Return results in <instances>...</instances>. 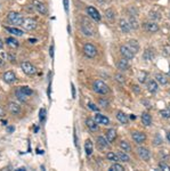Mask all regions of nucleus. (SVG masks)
Listing matches in <instances>:
<instances>
[{
    "label": "nucleus",
    "mask_w": 170,
    "mask_h": 171,
    "mask_svg": "<svg viewBox=\"0 0 170 171\" xmlns=\"http://www.w3.org/2000/svg\"><path fill=\"white\" fill-rule=\"evenodd\" d=\"M22 25H23V27H24L25 30L32 31V30H34L37 27V21L33 20V18H31V17H27V18H24Z\"/></svg>",
    "instance_id": "obj_6"
},
{
    "label": "nucleus",
    "mask_w": 170,
    "mask_h": 171,
    "mask_svg": "<svg viewBox=\"0 0 170 171\" xmlns=\"http://www.w3.org/2000/svg\"><path fill=\"white\" fill-rule=\"evenodd\" d=\"M63 5H64V9H65V11H69V0H63Z\"/></svg>",
    "instance_id": "obj_46"
},
{
    "label": "nucleus",
    "mask_w": 170,
    "mask_h": 171,
    "mask_svg": "<svg viewBox=\"0 0 170 171\" xmlns=\"http://www.w3.org/2000/svg\"><path fill=\"white\" fill-rule=\"evenodd\" d=\"M146 78H147V73L142 71V72L139 73V75H138V81H139L140 83H144L146 81Z\"/></svg>",
    "instance_id": "obj_39"
},
{
    "label": "nucleus",
    "mask_w": 170,
    "mask_h": 171,
    "mask_svg": "<svg viewBox=\"0 0 170 171\" xmlns=\"http://www.w3.org/2000/svg\"><path fill=\"white\" fill-rule=\"evenodd\" d=\"M93 151H94V145H93V143H91V140L90 139H87L85 143V152L87 155H91V153H93Z\"/></svg>",
    "instance_id": "obj_20"
},
{
    "label": "nucleus",
    "mask_w": 170,
    "mask_h": 171,
    "mask_svg": "<svg viewBox=\"0 0 170 171\" xmlns=\"http://www.w3.org/2000/svg\"><path fill=\"white\" fill-rule=\"evenodd\" d=\"M167 139H168V141L170 143V132H167Z\"/></svg>",
    "instance_id": "obj_55"
},
{
    "label": "nucleus",
    "mask_w": 170,
    "mask_h": 171,
    "mask_svg": "<svg viewBox=\"0 0 170 171\" xmlns=\"http://www.w3.org/2000/svg\"><path fill=\"white\" fill-rule=\"evenodd\" d=\"M4 115H5V111H4V108L0 106V118H1V116H4Z\"/></svg>",
    "instance_id": "obj_51"
},
{
    "label": "nucleus",
    "mask_w": 170,
    "mask_h": 171,
    "mask_svg": "<svg viewBox=\"0 0 170 171\" xmlns=\"http://www.w3.org/2000/svg\"><path fill=\"white\" fill-rule=\"evenodd\" d=\"M15 95H16V97H17L18 101H21V102H26V97H27V96H26L25 94H23L20 88L15 91Z\"/></svg>",
    "instance_id": "obj_31"
},
{
    "label": "nucleus",
    "mask_w": 170,
    "mask_h": 171,
    "mask_svg": "<svg viewBox=\"0 0 170 171\" xmlns=\"http://www.w3.org/2000/svg\"><path fill=\"white\" fill-rule=\"evenodd\" d=\"M20 89H21V91H22L23 94H25L26 96H31V95L33 94L32 89L29 88V87H26V86H24V87H20Z\"/></svg>",
    "instance_id": "obj_35"
},
{
    "label": "nucleus",
    "mask_w": 170,
    "mask_h": 171,
    "mask_svg": "<svg viewBox=\"0 0 170 171\" xmlns=\"http://www.w3.org/2000/svg\"><path fill=\"white\" fill-rule=\"evenodd\" d=\"M5 29H6L8 32L13 33L14 35H23V34H24V32H23L22 30H20V29H16V27H8V26H6Z\"/></svg>",
    "instance_id": "obj_29"
},
{
    "label": "nucleus",
    "mask_w": 170,
    "mask_h": 171,
    "mask_svg": "<svg viewBox=\"0 0 170 171\" xmlns=\"http://www.w3.org/2000/svg\"><path fill=\"white\" fill-rule=\"evenodd\" d=\"M6 45L8 46L9 48H12V49H15V48H17V47L20 46V42H18L15 38L9 37V38H7V39H6Z\"/></svg>",
    "instance_id": "obj_16"
},
{
    "label": "nucleus",
    "mask_w": 170,
    "mask_h": 171,
    "mask_svg": "<svg viewBox=\"0 0 170 171\" xmlns=\"http://www.w3.org/2000/svg\"><path fill=\"white\" fill-rule=\"evenodd\" d=\"M115 80H117L119 83H124L126 78H124L122 74H120V73H119V74H117V75H115Z\"/></svg>",
    "instance_id": "obj_40"
},
{
    "label": "nucleus",
    "mask_w": 170,
    "mask_h": 171,
    "mask_svg": "<svg viewBox=\"0 0 170 171\" xmlns=\"http://www.w3.org/2000/svg\"><path fill=\"white\" fill-rule=\"evenodd\" d=\"M2 47H4V41H2V39L0 38V49H1Z\"/></svg>",
    "instance_id": "obj_54"
},
{
    "label": "nucleus",
    "mask_w": 170,
    "mask_h": 171,
    "mask_svg": "<svg viewBox=\"0 0 170 171\" xmlns=\"http://www.w3.org/2000/svg\"><path fill=\"white\" fill-rule=\"evenodd\" d=\"M128 47L134 51L135 54L138 51V49H139V45H138V42L136 41V40H129V42H128Z\"/></svg>",
    "instance_id": "obj_28"
},
{
    "label": "nucleus",
    "mask_w": 170,
    "mask_h": 171,
    "mask_svg": "<svg viewBox=\"0 0 170 171\" xmlns=\"http://www.w3.org/2000/svg\"><path fill=\"white\" fill-rule=\"evenodd\" d=\"M119 26H120V29H121L124 33H128V32H130V30H131L129 23L127 22L126 20H122V18L120 20V22H119Z\"/></svg>",
    "instance_id": "obj_18"
},
{
    "label": "nucleus",
    "mask_w": 170,
    "mask_h": 171,
    "mask_svg": "<svg viewBox=\"0 0 170 171\" xmlns=\"http://www.w3.org/2000/svg\"><path fill=\"white\" fill-rule=\"evenodd\" d=\"M87 13H88V15H89L93 20H95L96 22L100 21V15H99V13H98V11L95 8V7L89 6V7L87 8Z\"/></svg>",
    "instance_id": "obj_11"
},
{
    "label": "nucleus",
    "mask_w": 170,
    "mask_h": 171,
    "mask_svg": "<svg viewBox=\"0 0 170 171\" xmlns=\"http://www.w3.org/2000/svg\"><path fill=\"white\" fill-rule=\"evenodd\" d=\"M95 121L99 123V125H107L110 123V120L105 116V115H102V114L97 113L95 115Z\"/></svg>",
    "instance_id": "obj_14"
},
{
    "label": "nucleus",
    "mask_w": 170,
    "mask_h": 171,
    "mask_svg": "<svg viewBox=\"0 0 170 171\" xmlns=\"http://www.w3.org/2000/svg\"><path fill=\"white\" fill-rule=\"evenodd\" d=\"M137 153L140 156V159H143L144 161H147V160H150V158H151L150 151L145 147H138L137 148Z\"/></svg>",
    "instance_id": "obj_12"
},
{
    "label": "nucleus",
    "mask_w": 170,
    "mask_h": 171,
    "mask_svg": "<svg viewBox=\"0 0 170 171\" xmlns=\"http://www.w3.org/2000/svg\"><path fill=\"white\" fill-rule=\"evenodd\" d=\"M7 21L11 23V24H15V25H22L23 24V16L20 14V13H16V11H11L8 13L7 15Z\"/></svg>",
    "instance_id": "obj_2"
},
{
    "label": "nucleus",
    "mask_w": 170,
    "mask_h": 171,
    "mask_svg": "<svg viewBox=\"0 0 170 171\" xmlns=\"http://www.w3.org/2000/svg\"><path fill=\"white\" fill-rule=\"evenodd\" d=\"M88 107H89L91 111H95V112H98V110H99L94 103H88Z\"/></svg>",
    "instance_id": "obj_43"
},
{
    "label": "nucleus",
    "mask_w": 170,
    "mask_h": 171,
    "mask_svg": "<svg viewBox=\"0 0 170 171\" xmlns=\"http://www.w3.org/2000/svg\"><path fill=\"white\" fill-rule=\"evenodd\" d=\"M106 158H107L110 161H119L118 155H117L115 153H113V152H109V153H107V155H106Z\"/></svg>",
    "instance_id": "obj_38"
},
{
    "label": "nucleus",
    "mask_w": 170,
    "mask_h": 171,
    "mask_svg": "<svg viewBox=\"0 0 170 171\" xmlns=\"http://www.w3.org/2000/svg\"><path fill=\"white\" fill-rule=\"evenodd\" d=\"M7 108H8V111L11 112L12 114H15V115H17V114L21 113V111H22V107L17 104V103L15 102H11L8 103V106H7Z\"/></svg>",
    "instance_id": "obj_9"
},
{
    "label": "nucleus",
    "mask_w": 170,
    "mask_h": 171,
    "mask_svg": "<svg viewBox=\"0 0 170 171\" xmlns=\"http://www.w3.org/2000/svg\"><path fill=\"white\" fill-rule=\"evenodd\" d=\"M71 88H72V98H75V88L73 83H71Z\"/></svg>",
    "instance_id": "obj_49"
},
{
    "label": "nucleus",
    "mask_w": 170,
    "mask_h": 171,
    "mask_svg": "<svg viewBox=\"0 0 170 171\" xmlns=\"http://www.w3.org/2000/svg\"><path fill=\"white\" fill-rule=\"evenodd\" d=\"M84 53L87 57L89 58H94L97 55V49L95 48V46H93L91 44H86L84 46Z\"/></svg>",
    "instance_id": "obj_4"
},
{
    "label": "nucleus",
    "mask_w": 170,
    "mask_h": 171,
    "mask_svg": "<svg viewBox=\"0 0 170 171\" xmlns=\"http://www.w3.org/2000/svg\"><path fill=\"white\" fill-rule=\"evenodd\" d=\"M86 125L89 128V130L93 131V132H95V131H97L98 130L97 122H96L95 120H93V119H87V120H86Z\"/></svg>",
    "instance_id": "obj_15"
},
{
    "label": "nucleus",
    "mask_w": 170,
    "mask_h": 171,
    "mask_svg": "<svg viewBox=\"0 0 170 171\" xmlns=\"http://www.w3.org/2000/svg\"><path fill=\"white\" fill-rule=\"evenodd\" d=\"M29 42H30V44H36L37 39H29Z\"/></svg>",
    "instance_id": "obj_52"
},
{
    "label": "nucleus",
    "mask_w": 170,
    "mask_h": 171,
    "mask_svg": "<svg viewBox=\"0 0 170 171\" xmlns=\"http://www.w3.org/2000/svg\"><path fill=\"white\" fill-rule=\"evenodd\" d=\"M158 83L154 81V80H151L148 83H147V89L150 92H152V94H154V92H157L158 91Z\"/></svg>",
    "instance_id": "obj_22"
},
{
    "label": "nucleus",
    "mask_w": 170,
    "mask_h": 171,
    "mask_svg": "<svg viewBox=\"0 0 170 171\" xmlns=\"http://www.w3.org/2000/svg\"><path fill=\"white\" fill-rule=\"evenodd\" d=\"M133 139L137 144H142L146 140V135L144 132H139V131H135L133 134Z\"/></svg>",
    "instance_id": "obj_13"
},
{
    "label": "nucleus",
    "mask_w": 170,
    "mask_h": 171,
    "mask_svg": "<svg viewBox=\"0 0 170 171\" xmlns=\"http://www.w3.org/2000/svg\"><path fill=\"white\" fill-rule=\"evenodd\" d=\"M128 23H129L130 27H131V29H134V30H137V29H138V26H139V25H138V21L136 20V17L133 16V15H130V16H129V22Z\"/></svg>",
    "instance_id": "obj_27"
},
{
    "label": "nucleus",
    "mask_w": 170,
    "mask_h": 171,
    "mask_svg": "<svg viewBox=\"0 0 170 171\" xmlns=\"http://www.w3.org/2000/svg\"><path fill=\"white\" fill-rule=\"evenodd\" d=\"M46 115H47V112H46L45 108H41V110L39 111V120H40V122H45Z\"/></svg>",
    "instance_id": "obj_34"
},
{
    "label": "nucleus",
    "mask_w": 170,
    "mask_h": 171,
    "mask_svg": "<svg viewBox=\"0 0 170 171\" xmlns=\"http://www.w3.org/2000/svg\"><path fill=\"white\" fill-rule=\"evenodd\" d=\"M130 119H131V120H135V119H136V116H135V115H133V114H131V115H130Z\"/></svg>",
    "instance_id": "obj_57"
},
{
    "label": "nucleus",
    "mask_w": 170,
    "mask_h": 171,
    "mask_svg": "<svg viewBox=\"0 0 170 171\" xmlns=\"http://www.w3.org/2000/svg\"><path fill=\"white\" fill-rule=\"evenodd\" d=\"M160 114H161L164 119H169L170 118V111H168V110H162V111H160Z\"/></svg>",
    "instance_id": "obj_42"
},
{
    "label": "nucleus",
    "mask_w": 170,
    "mask_h": 171,
    "mask_svg": "<svg viewBox=\"0 0 170 171\" xmlns=\"http://www.w3.org/2000/svg\"><path fill=\"white\" fill-rule=\"evenodd\" d=\"M97 143H98V146L100 148H107L109 147V143L107 140L104 138L103 136H99L97 138Z\"/></svg>",
    "instance_id": "obj_25"
},
{
    "label": "nucleus",
    "mask_w": 170,
    "mask_h": 171,
    "mask_svg": "<svg viewBox=\"0 0 170 171\" xmlns=\"http://www.w3.org/2000/svg\"><path fill=\"white\" fill-rule=\"evenodd\" d=\"M117 119L119 120V122H121L123 125H126L127 122H128V118H127V115L121 112V111H119L118 113H117Z\"/></svg>",
    "instance_id": "obj_26"
},
{
    "label": "nucleus",
    "mask_w": 170,
    "mask_h": 171,
    "mask_svg": "<svg viewBox=\"0 0 170 171\" xmlns=\"http://www.w3.org/2000/svg\"><path fill=\"white\" fill-rule=\"evenodd\" d=\"M2 79H4V81H5L6 83L12 84V83H14V82L16 81V75H15V73H14L13 71H7V72L4 73Z\"/></svg>",
    "instance_id": "obj_8"
},
{
    "label": "nucleus",
    "mask_w": 170,
    "mask_h": 171,
    "mask_svg": "<svg viewBox=\"0 0 170 171\" xmlns=\"http://www.w3.org/2000/svg\"><path fill=\"white\" fill-rule=\"evenodd\" d=\"M144 59L146 62H151L154 59V51L152 49H146L144 51Z\"/></svg>",
    "instance_id": "obj_23"
},
{
    "label": "nucleus",
    "mask_w": 170,
    "mask_h": 171,
    "mask_svg": "<svg viewBox=\"0 0 170 171\" xmlns=\"http://www.w3.org/2000/svg\"><path fill=\"white\" fill-rule=\"evenodd\" d=\"M105 16H106V18H107V20H110V21H113V20H114V17H115L113 9H111V8L107 9V11H105Z\"/></svg>",
    "instance_id": "obj_33"
},
{
    "label": "nucleus",
    "mask_w": 170,
    "mask_h": 171,
    "mask_svg": "<svg viewBox=\"0 0 170 171\" xmlns=\"http://www.w3.org/2000/svg\"><path fill=\"white\" fill-rule=\"evenodd\" d=\"M164 55H170V46H164Z\"/></svg>",
    "instance_id": "obj_47"
},
{
    "label": "nucleus",
    "mask_w": 170,
    "mask_h": 171,
    "mask_svg": "<svg viewBox=\"0 0 170 171\" xmlns=\"http://www.w3.org/2000/svg\"><path fill=\"white\" fill-rule=\"evenodd\" d=\"M8 131H14V128H12V127H11V128H8Z\"/></svg>",
    "instance_id": "obj_58"
},
{
    "label": "nucleus",
    "mask_w": 170,
    "mask_h": 171,
    "mask_svg": "<svg viewBox=\"0 0 170 171\" xmlns=\"http://www.w3.org/2000/svg\"><path fill=\"white\" fill-rule=\"evenodd\" d=\"M154 144H155V145H160V144H162V140H161V138H160V136H159V135H157V136H155V139H154Z\"/></svg>",
    "instance_id": "obj_45"
},
{
    "label": "nucleus",
    "mask_w": 170,
    "mask_h": 171,
    "mask_svg": "<svg viewBox=\"0 0 170 171\" xmlns=\"http://www.w3.org/2000/svg\"><path fill=\"white\" fill-rule=\"evenodd\" d=\"M94 88V91L95 92H97L99 95H106L107 92L110 91V88L109 86L104 82V81H102V80H96L95 82H94V86H93Z\"/></svg>",
    "instance_id": "obj_1"
},
{
    "label": "nucleus",
    "mask_w": 170,
    "mask_h": 171,
    "mask_svg": "<svg viewBox=\"0 0 170 171\" xmlns=\"http://www.w3.org/2000/svg\"><path fill=\"white\" fill-rule=\"evenodd\" d=\"M148 16H150L151 20H154V21H158V20L161 18V15H160L159 13H155V11H151V13L148 14Z\"/></svg>",
    "instance_id": "obj_37"
},
{
    "label": "nucleus",
    "mask_w": 170,
    "mask_h": 171,
    "mask_svg": "<svg viewBox=\"0 0 170 171\" xmlns=\"http://www.w3.org/2000/svg\"><path fill=\"white\" fill-rule=\"evenodd\" d=\"M99 105H100L102 107H107V106H109V102H107L106 99H104V98H100V99H99Z\"/></svg>",
    "instance_id": "obj_44"
},
{
    "label": "nucleus",
    "mask_w": 170,
    "mask_h": 171,
    "mask_svg": "<svg viewBox=\"0 0 170 171\" xmlns=\"http://www.w3.org/2000/svg\"><path fill=\"white\" fill-rule=\"evenodd\" d=\"M50 56H51V58L54 57V45H51V47H50Z\"/></svg>",
    "instance_id": "obj_50"
},
{
    "label": "nucleus",
    "mask_w": 170,
    "mask_h": 171,
    "mask_svg": "<svg viewBox=\"0 0 170 171\" xmlns=\"http://www.w3.org/2000/svg\"><path fill=\"white\" fill-rule=\"evenodd\" d=\"M123 167L120 165V164H118V163H114V164H112L111 167H110V171H123Z\"/></svg>",
    "instance_id": "obj_36"
},
{
    "label": "nucleus",
    "mask_w": 170,
    "mask_h": 171,
    "mask_svg": "<svg viewBox=\"0 0 170 171\" xmlns=\"http://www.w3.org/2000/svg\"><path fill=\"white\" fill-rule=\"evenodd\" d=\"M120 147H121L122 151H124V152H130V149H131L129 143L126 141V140H121V141H120Z\"/></svg>",
    "instance_id": "obj_32"
},
{
    "label": "nucleus",
    "mask_w": 170,
    "mask_h": 171,
    "mask_svg": "<svg viewBox=\"0 0 170 171\" xmlns=\"http://www.w3.org/2000/svg\"><path fill=\"white\" fill-rule=\"evenodd\" d=\"M159 168L161 169V170L163 171H170V167L168 164H166L164 162H162V163H160V165H159Z\"/></svg>",
    "instance_id": "obj_41"
},
{
    "label": "nucleus",
    "mask_w": 170,
    "mask_h": 171,
    "mask_svg": "<svg viewBox=\"0 0 170 171\" xmlns=\"http://www.w3.org/2000/svg\"><path fill=\"white\" fill-rule=\"evenodd\" d=\"M2 66H4V61L0 58V68H2Z\"/></svg>",
    "instance_id": "obj_56"
},
{
    "label": "nucleus",
    "mask_w": 170,
    "mask_h": 171,
    "mask_svg": "<svg viewBox=\"0 0 170 171\" xmlns=\"http://www.w3.org/2000/svg\"><path fill=\"white\" fill-rule=\"evenodd\" d=\"M155 79H157V81H159V83H161L163 86L168 83V78L164 74H162V73H157L155 74Z\"/></svg>",
    "instance_id": "obj_24"
},
{
    "label": "nucleus",
    "mask_w": 170,
    "mask_h": 171,
    "mask_svg": "<svg viewBox=\"0 0 170 171\" xmlns=\"http://www.w3.org/2000/svg\"><path fill=\"white\" fill-rule=\"evenodd\" d=\"M117 66H118L119 70H121V71H127V70L129 68V63H128L127 58H122V59H120V61L118 62Z\"/></svg>",
    "instance_id": "obj_19"
},
{
    "label": "nucleus",
    "mask_w": 170,
    "mask_h": 171,
    "mask_svg": "<svg viewBox=\"0 0 170 171\" xmlns=\"http://www.w3.org/2000/svg\"><path fill=\"white\" fill-rule=\"evenodd\" d=\"M169 75H170V71H169Z\"/></svg>",
    "instance_id": "obj_59"
},
{
    "label": "nucleus",
    "mask_w": 170,
    "mask_h": 171,
    "mask_svg": "<svg viewBox=\"0 0 170 171\" xmlns=\"http://www.w3.org/2000/svg\"><path fill=\"white\" fill-rule=\"evenodd\" d=\"M21 68L23 70V72H24L26 75H34L37 73V68L33 65V64H31L30 62H23L22 64H21Z\"/></svg>",
    "instance_id": "obj_3"
},
{
    "label": "nucleus",
    "mask_w": 170,
    "mask_h": 171,
    "mask_svg": "<svg viewBox=\"0 0 170 171\" xmlns=\"http://www.w3.org/2000/svg\"><path fill=\"white\" fill-rule=\"evenodd\" d=\"M117 155H118V158H119V161H122V162H129V161H130L129 155L126 154L124 152H118Z\"/></svg>",
    "instance_id": "obj_30"
},
{
    "label": "nucleus",
    "mask_w": 170,
    "mask_h": 171,
    "mask_svg": "<svg viewBox=\"0 0 170 171\" xmlns=\"http://www.w3.org/2000/svg\"><path fill=\"white\" fill-rule=\"evenodd\" d=\"M133 90L135 91V92H136V94H138V92H139V91H140V89H139V87H138V86H133Z\"/></svg>",
    "instance_id": "obj_48"
},
{
    "label": "nucleus",
    "mask_w": 170,
    "mask_h": 171,
    "mask_svg": "<svg viewBox=\"0 0 170 171\" xmlns=\"http://www.w3.org/2000/svg\"><path fill=\"white\" fill-rule=\"evenodd\" d=\"M143 103L145 104V105H146V107H147V108H151V104H148V103L145 102V101H144V102H143Z\"/></svg>",
    "instance_id": "obj_53"
},
{
    "label": "nucleus",
    "mask_w": 170,
    "mask_h": 171,
    "mask_svg": "<svg viewBox=\"0 0 170 171\" xmlns=\"http://www.w3.org/2000/svg\"><path fill=\"white\" fill-rule=\"evenodd\" d=\"M169 94H170V89H169Z\"/></svg>",
    "instance_id": "obj_60"
},
{
    "label": "nucleus",
    "mask_w": 170,
    "mask_h": 171,
    "mask_svg": "<svg viewBox=\"0 0 170 171\" xmlns=\"http://www.w3.org/2000/svg\"><path fill=\"white\" fill-rule=\"evenodd\" d=\"M32 6L36 8V11L38 13H40L41 15H47V13H48V9H47V6L44 4V2H41V1H39V0H33L32 1Z\"/></svg>",
    "instance_id": "obj_5"
},
{
    "label": "nucleus",
    "mask_w": 170,
    "mask_h": 171,
    "mask_svg": "<svg viewBox=\"0 0 170 171\" xmlns=\"http://www.w3.org/2000/svg\"><path fill=\"white\" fill-rule=\"evenodd\" d=\"M143 25H144V29H145L147 32L155 33V32L159 31V25L154 22H145Z\"/></svg>",
    "instance_id": "obj_10"
},
{
    "label": "nucleus",
    "mask_w": 170,
    "mask_h": 171,
    "mask_svg": "<svg viewBox=\"0 0 170 171\" xmlns=\"http://www.w3.org/2000/svg\"><path fill=\"white\" fill-rule=\"evenodd\" d=\"M106 138H107V141L113 143L117 139V131L114 129H109L106 132Z\"/></svg>",
    "instance_id": "obj_21"
},
{
    "label": "nucleus",
    "mask_w": 170,
    "mask_h": 171,
    "mask_svg": "<svg viewBox=\"0 0 170 171\" xmlns=\"http://www.w3.org/2000/svg\"><path fill=\"white\" fill-rule=\"evenodd\" d=\"M120 51H121V55L123 56V58H127V59H133L135 56V53L128 46H122L120 48Z\"/></svg>",
    "instance_id": "obj_7"
},
{
    "label": "nucleus",
    "mask_w": 170,
    "mask_h": 171,
    "mask_svg": "<svg viewBox=\"0 0 170 171\" xmlns=\"http://www.w3.org/2000/svg\"><path fill=\"white\" fill-rule=\"evenodd\" d=\"M142 122L146 127H150V125H152V116L150 115V113L144 112V113L142 114Z\"/></svg>",
    "instance_id": "obj_17"
}]
</instances>
